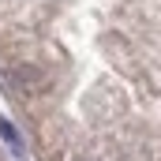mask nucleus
<instances>
[{
  "instance_id": "nucleus-1",
  "label": "nucleus",
  "mask_w": 161,
  "mask_h": 161,
  "mask_svg": "<svg viewBox=\"0 0 161 161\" xmlns=\"http://www.w3.org/2000/svg\"><path fill=\"white\" fill-rule=\"evenodd\" d=\"M0 135L8 139V146H11L15 154H23V142H19V135H15V127H11L8 120H0Z\"/></svg>"
}]
</instances>
